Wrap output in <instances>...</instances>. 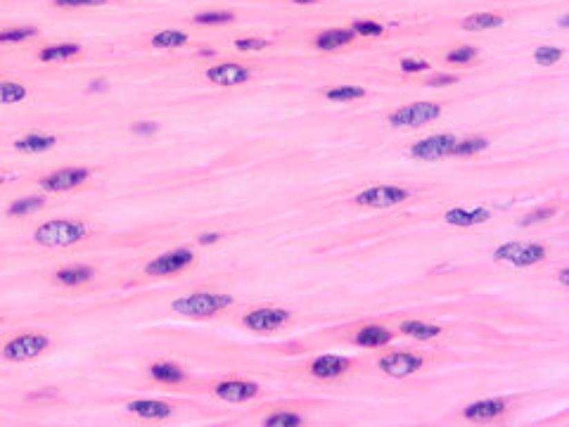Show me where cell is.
I'll return each mask as SVG.
<instances>
[{
    "instance_id": "6da1fadb",
    "label": "cell",
    "mask_w": 569,
    "mask_h": 427,
    "mask_svg": "<svg viewBox=\"0 0 569 427\" xmlns=\"http://www.w3.org/2000/svg\"><path fill=\"white\" fill-rule=\"evenodd\" d=\"M90 233V228L81 221H67V218H57V221H46L43 226H38L34 233V240L41 247L57 249V247H71V245L86 240Z\"/></svg>"
},
{
    "instance_id": "7a4b0ae2",
    "label": "cell",
    "mask_w": 569,
    "mask_h": 427,
    "mask_svg": "<svg viewBox=\"0 0 569 427\" xmlns=\"http://www.w3.org/2000/svg\"><path fill=\"white\" fill-rule=\"evenodd\" d=\"M233 304L231 294H218V292H195L188 297H178L171 302V309L180 316L188 319H209L216 316L218 311L228 309Z\"/></svg>"
},
{
    "instance_id": "3957f363",
    "label": "cell",
    "mask_w": 569,
    "mask_h": 427,
    "mask_svg": "<svg viewBox=\"0 0 569 427\" xmlns=\"http://www.w3.org/2000/svg\"><path fill=\"white\" fill-rule=\"evenodd\" d=\"M50 347V337L36 335V332H24L12 339H8L3 347V359L12 361V363H24V361H34L41 354L48 352Z\"/></svg>"
},
{
    "instance_id": "277c9868",
    "label": "cell",
    "mask_w": 569,
    "mask_h": 427,
    "mask_svg": "<svg viewBox=\"0 0 569 427\" xmlns=\"http://www.w3.org/2000/svg\"><path fill=\"white\" fill-rule=\"evenodd\" d=\"M546 247L541 243H503L498 245L494 252L496 261H505V264H512L517 268H529L536 266L546 259Z\"/></svg>"
},
{
    "instance_id": "5b68a950",
    "label": "cell",
    "mask_w": 569,
    "mask_h": 427,
    "mask_svg": "<svg viewBox=\"0 0 569 427\" xmlns=\"http://www.w3.org/2000/svg\"><path fill=\"white\" fill-rule=\"evenodd\" d=\"M408 197L410 193L401 185H370L354 197V205L363 209H389V207L403 205Z\"/></svg>"
},
{
    "instance_id": "8992f818",
    "label": "cell",
    "mask_w": 569,
    "mask_h": 427,
    "mask_svg": "<svg viewBox=\"0 0 569 427\" xmlns=\"http://www.w3.org/2000/svg\"><path fill=\"white\" fill-rule=\"evenodd\" d=\"M441 114V107L436 102H413L396 112L389 114V124L396 129H420L432 122H436Z\"/></svg>"
},
{
    "instance_id": "52a82bcc",
    "label": "cell",
    "mask_w": 569,
    "mask_h": 427,
    "mask_svg": "<svg viewBox=\"0 0 569 427\" xmlns=\"http://www.w3.org/2000/svg\"><path fill=\"white\" fill-rule=\"evenodd\" d=\"M195 264V252L190 247H176L160 254L157 259H152L145 266V273L152 278H164V276H176V273L185 271Z\"/></svg>"
},
{
    "instance_id": "ba28073f",
    "label": "cell",
    "mask_w": 569,
    "mask_h": 427,
    "mask_svg": "<svg viewBox=\"0 0 569 427\" xmlns=\"http://www.w3.org/2000/svg\"><path fill=\"white\" fill-rule=\"evenodd\" d=\"M292 319L287 309H278V306H259V309L249 311L242 316V325L251 332H276L284 328Z\"/></svg>"
},
{
    "instance_id": "9c48e42d",
    "label": "cell",
    "mask_w": 569,
    "mask_h": 427,
    "mask_svg": "<svg viewBox=\"0 0 569 427\" xmlns=\"http://www.w3.org/2000/svg\"><path fill=\"white\" fill-rule=\"evenodd\" d=\"M90 169L86 167H64L57 169V171H50L48 176L41 178V190L46 193H69V190L84 185L86 180L90 178Z\"/></svg>"
},
{
    "instance_id": "30bf717a",
    "label": "cell",
    "mask_w": 569,
    "mask_h": 427,
    "mask_svg": "<svg viewBox=\"0 0 569 427\" xmlns=\"http://www.w3.org/2000/svg\"><path fill=\"white\" fill-rule=\"evenodd\" d=\"M458 142V135L453 133H436V135H427V138L413 142L410 147V155L415 160H425V162H436L444 160V157L453 155V147Z\"/></svg>"
},
{
    "instance_id": "8fae6325",
    "label": "cell",
    "mask_w": 569,
    "mask_h": 427,
    "mask_svg": "<svg viewBox=\"0 0 569 427\" xmlns=\"http://www.w3.org/2000/svg\"><path fill=\"white\" fill-rule=\"evenodd\" d=\"M377 366H380L382 373L389 375V377H408V375L418 373V370L425 366V361H423V356H415L408 352H394V354L380 356Z\"/></svg>"
},
{
    "instance_id": "7c38bea8",
    "label": "cell",
    "mask_w": 569,
    "mask_h": 427,
    "mask_svg": "<svg viewBox=\"0 0 569 427\" xmlns=\"http://www.w3.org/2000/svg\"><path fill=\"white\" fill-rule=\"evenodd\" d=\"M213 394L228 404H244L259 394V385L254 380H242V377H228L213 387Z\"/></svg>"
},
{
    "instance_id": "4fadbf2b",
    "label": "cell",
    "mask_w": 569,
    "mask_h": 427,
    "mask_svg": "<svg viewBox=\"0 0 569 427\" xmlns=\"http://www.w3.org/2000/svg\"><path fill=\"white\" fill-rule=\"evenodd\" d=\"M508 401L505 399H479L463 408V418L467 423H494L501 415H505Z\"/></svg>"
},
{
    "instance_id": "5bb4252c",
    "label": "cell",
    "mask_w": 569,
    "mask_h": 427,
    "mask_svg": "<svg viewBox=\"0 0 569 427\" xmlns=\"http://www.w3.org/2000/svg\"><path fill=\"white\" fill-rule=\"evenodd\" d=\"M349 368H351V359H347V356L322 354L311 361L309 373L318 380H335V377H342Z\"/></svg>"
},
{
    "instance_id": "9a60e30c",
    "label": "cell",
    "mask_w": 569,
    "mask_h": 427,
    "mask_svg": "<svg viewBox=\"0 0 569 427\" xmlns=\"http://www.w3.org/2000/svg\"><path fill=\"white\" fill-rule=\"evenodd\" d=\"M206 79L216 86H226V88H233V86H242L251 79L249 69L242 67V64H216V67L206 69Z\"/></svg>"
},
{
    "instance_id": "2e32d148",
    "label": "cell",
    "mask_w": 569,
    "mask_h": 427,
    "mask_svg": "<svg viewBox=\"0 0 569 427\" xmlns=\"http://www.w3.org/2000/svg\"><path fill=\"white\" fill-rule=\"evenodd\" d=\"M491 218V209L486 207H453L444 213V221L456 228H472L486 223Z\"/></svg>"
},
{
    "instance_id": "e0dca14e",
    "label": "cell",
    "mask_w": 569,
    "mask_h": 427,
    "mask_svg": "<svg viewBox=\"0 0 569 427\" xmlns=\"http://www.w3.org/2000/svg\"><path fill=\"white\" fill-rule=\"evenodd\" d=\"M126 410L142 420H166L171 418L173 406L166 401H160V399H133V401L126 406Z\"/></svg>"
},
{
    "instance_id": "ac0fdd59",
    "label": "cell",
    "mask_w": 569,
    "mask_h": 427,
    "mask_svg": "<svg viewBox=\"0 0 569 427\" xmlns=\"http://www.w3.org/2000/svg\"><path fill=\"white\" fill-rule=\"evenodd\" d=\"M57 145V135L52 133H26L15 140V150L24 155H43Z\"/></svg>"
},
{
    "instance_id": "d6986e66",
    "label": "cell",
    "mask_w": 569,
    "mask_h": 427,
    "mask_svg": "<svg viewBox=\"0 0 569 427\" xmlns=\"http://www.w3.org/2000/svg\"><path fill=\"white\" fill-rule=\"evenodd\" d=\"M394 339V332L389 328L385 325H365L360 328L358 332H356L354 342L358 344V347H365V349H380V347H387Z\"/></svg>"
},
{
    "instance_id": "ffe728a7",
    "label": "cell",
    "mask_w": 569,
    "mask_h": 427,
    "mask_svg": "<svg viewBox=\"0 0 569 427\" xmlns=\"http://www.w3.org/2000/svg\"><path fill=\"white\" fill-rule=\"evenodd\" d=\"M398 330H401V335L418 339V342H427V339H434L441 335V325L427 323V321H413V319L398 323Z\"/></svg>"
},
{
    "instance_id": "44dd1931",
    "label": "cell",
    "mask_w": 569,
    "mask_h": 427,
    "mask_svg": "<svg viewBox=\"0 0 569 427\" xmlns=\"http://www.w3.org/2000/svg\"><path fill=\"white\" fill-rule=\"evenodd\" d=\"M95 271L86 264H74V266H64L55 273V283L64 285V287H76V285H86L93 281Z\"/></svg>"
},
{
    "instance_id": "7402d4cb",
    "label": "cell",
    "mask_w": 569,
    "mask_h": 427,
    "mask_svg": "<svg viewBox=\"0 0 569 427\" xmlns=\"http://www.w3.org/2000/svg\"><path fill=\"white\" fill-rule=\"evenodd\" d=\"M356 38V34L351 29H330V31H322V34L316 36V48L318 50H325V53H330V50H337V48H344V46H349Z\"/></svg>"
},
{
    "instance_id": "603a6c76",
    "label": "cell",
    "mask_w": 569,
    "mask_h": 427,
    "mask_svg": "<svg viewBox=\"0 0 569 427\" xmlns=\"http://www.w3.org/2000/svg\"><path fill=\"white\" fill-rule=\"evenodd\" d=\"M150 375L152 380L162 382V385H178V382L185 380L183 368L178 363H173V361H155L150 366Z\"/></svg>"
},
{
    "instance_id": "cb8c5ba5",
    "label": "cell",
    "mask_w": 569,
    "mask_h": 427,
    "mask_svg": "<svg viewBox=\"0 0 569 427\" xmlns=\"http://www.w3.org/2000/svg\"><path fill=\"white\" fill-rule=\"evenodd\" d=\"M76 55H81L79 43H57V46H48L38 53L41 62H64V59H74Z\"/></svg>"
},
{
    "instance_id": "d4e9b609",
    "label": "cell",
    "mask_w": 569,
    "mask_h": 427,
    "mask_svg": "<svg viewBox=\"0 0 569 427\" xmlns=\"http://www.w3.org/2000/svg\"><path fill=\"white\" fill-rule=\"evenodd\" d=\"M503 24V17L501 15H494V12H477V15H470V17L463 19V29L465 31H486V29H496V26Z\"/></svg>"
},
{
    "instance_id": "484cf974",
    "label": "cell",
    "mask_w": 569,
    "mask_h": 427,
    "mask_svg": "<svg viewBox=\"0 0 569 427\" xmlns=\"http://www.w3.org/2000/svg\"><path fill=\"white\" fill-rule=\"evenodd\" d=\"M489 147V140L484 135H470V138H458L456 147H453L451 157H474L479 152H484Z\"/></svg>"
},
{
    "instance_id": "4316f807",
    "label": "cell",
    "mask_w": 569,
    "mask_h": 427,
    "mask_svg": "<svg viewBox=\"0 0 569 427\" xmlns=\"http://www.w3.org/2000/svg\"><path fill=\"white\" fill-rule=\"evenodd\" d=\"M304 423H306L304 415L292 413V410H278V413H271L261 420V425H266V427H299Z\"/></svg>"
},
{
    "instance_id": "83f0119b",
    "label": "cell",
    "mask_w": 569,
    "mask_h": 427,
    "mask_svg": "<svg viewBox=\"0 0 569 427\" xmlns=\"http://www.w3.org/2000/svg\"><path fill=\"white\" fill-rule=\"evenodd\" d=\"M43 197L41 195H26V197H19V200H15L12 205H10L8 209V216H29V213H34L38 207H43Z\"/></svg>"
},
{
    "instance_id": "f1b7e54d",
    "label": "cell",
    "mask_w": 569,
    "mask_h": 427,
    "mask_svg": "<svg viewBox=\"0 0 569 427\" xmlns=\"http://www.w3.org/2000/svg\"><path fill=\"white\" fill-rule=\"evenodd\" d=\"M26 97V88L17 81H0V105H15Z\"/></svg>"
},
{
    "instance_id": "f546056e",
    "label": "cell",
    "mask_w": 569,
    "mask_h": 427,
    "mask_svg": "<svg viewBox=\"0 0 569 427\" xmlns=\"http://www.w3.org/2000/svg\"><path fill=\"white\" fill-rule=\"evenodd\" d=\"M188 43V36L183 31L168 29V31H160V34L152 36V46L155 48H180Z\"/></svg>"
},
{
    "instance_id": "4dcf8cb0",
    "label": "cell",
    "mask_w": 569,
    "mask_h": 427,
    "mask_svg": "<svg viewBox=\"0 0 569 427\" xmlns=\"http://www.w3.org/2000/svg\"><path fill=\"white\" fill-rule=\"evenodd\" d=\"M365 95L363 88L358 86H337V88L325 91V97L330 102H351V100H360Z\"/></svg>"
},
{
    "instance_id": "1f68e13d",
    "label": "cell",
    "mask_w": 569,
    "mask_h": 427,
    "mask_svg": "<svg viewBox=\"0 0 569 427\" xmlns=\"http://www.w3.org/2000/svg\"><path fill=\"white\" fill-rule=\"evenodd\" d=\"M36 34H38L36 26H17V29H5V31H0V46L29 41V38H34Z\"/></svg>"
},
{
    "instance_id": "d6a6232c",
    "label": "cell",
    "mask_w": 569,
    "mask_h": 427,
    "mask_svg": "<svg viewBox=\"0 0 569 427\" xmlns=\"http://www.w3.org/2000/svg\"><path fill=\"white\" fill-rule=\"evenodd\" d=\"M562 53L560 48H555V46H541V48H536L534 50V59H536V64H541V67H550V64H557L562 59Z\"/></svg>"
},
{
    "instance_id": "836d02e7",
    "label": "cell",
    "mask_w": 569,
    "mask_h": 427,
    "mask_svg": "<svg viewBox=\"0 0 569 427\" xmlns=\"http://www.w3.org/2000/svg\"><path fill=\"white\" fill-rule=\"evenodd\" d=\"M351 31L356 36H382L385 34V26L380 24V21H373V19H356L351 24Z\"/></svg>"
},
{
    "instance_id": "e575fe53",
    "label": "cell",
    "mask_w": 569,
    "mask_h": 427,
    "mask_svg": "<svg viewBox=\"0 0 569 427\" xmlns=\"http://www.w3.org/2000/svg\"><path fill=\"white\" fill-rule=\"evenodd\" d=\"M233 19H235L233 12H200V15H195V24H200V26L231 24Z\"/></svg>"
},
{
    "instance_id": "d590c367",
    "label": "cell",
    "mask_w": 569,
    "mask_h": 427,
    "mask_svg": "<svg viewBox=\"0 0 569 427\" xmlns=\"http://www.w3.org/2000/svg\"><path fill=\"white\" fill-rule=\"evenodd\" d=\"M557 213L555 207H541V209H534L529 211L527 216L519 218V226H534V223H541V221H548Z\"/></svg>"
},
{
    "instance_id": "8d00e7d4",
    "label": "cell",
    "mask_w": 569,
    "mask_h": 427,
    "mask_svg": "<svg viewBox=\"0 0 569 427\" xmlns=\"http://www.w3.org/2000/svg\"><path fill=\"white\" fill-rule=\"evenodd\" d=\"M474 57H477V48L463 46V48H456V50L448 53L446 55V62L448 64H467V62H472Z\"/></svg>"
},
{
    "instance_id": "74e56055",
    "label": "cell",
    "mask_w": 569,
    "mask_h": 427,
    "mask_svg": "<svg viewBox=\"0 0 569 427\" xmlns=\"http://www.w3.org/2000/svg\"><path fill=\"white\" fill-rule=\"evenodd\" d=\"M268 46H271V41H268V38H256V36L238 38V41H235V48H238V50H247V53H251V50H264V48H268Z\"/></svg>"
},
{
    "instance_id": "f35d334b",
    "label": "cell",
    "mask_w": 569,
    "mask_h": 427,
    "mask_svg": "<svg viewBox=\"0 0 569 427\" xmlns=\"http://www.w3.org/2000/svg\"><path fill=\"white\" fill-rule=\"evenodd\" d=\"M430 69V62L423 57H403L401 59V71L403 74H420V71Z\"/></svg>"
},
{
    "instance_id": "ab89813d",
    "label": "cell",
    "mask_w": 569,
    "mask_h": 427,
    "mask_svg": "<svg viewBox=\"0 0 569 427\" xmlns=\"http://www.w3.org/2000/svg\"><path fill=\"white\" fill-rule=\"evenodd\" d=\"M107 0H52L55 8H64V10H71V8H97V5H105Z\"/></svg>"
},
{
    "instance_id": "60d3db41",
    "label": "cell",
    "mask_w": 569,
    "mask_h": 427,
    "mask_svg": "<svg viewBox=\"0 0 569 427\" xmlns=\"http://www.w3.org/2000/svg\"><path fill=\"white\" fill-rule=\"evenodd\" d=\"M453 84H458L456 74H436L427 81V86H432V88H444V86H453Z\"/></svg>"
},
{
    "instance_id": "b9f144b4",
    "label": "cell",
    "mask_w": 569,
    "mask_h": 427,
    "mask_svg": "<svg viewBox=\"0 0 569 427\" xmlns=\"http://www.w3.org/2000/svg\"><path fill=\"white\" fill-rule=\"evenodd\" d=\"M157 131H160V124H155V122L133 124V133H138V135H152V133H157Z\"/></svg>"
},
{
    "instance_id": "7bdbcfd3",
    "label": "cell",
    "mask_w": 569,
    "mask_h": 427,
    "mask_svg": "<svg viewBox=\"0 0 569 427\" xmlns=\"http://www.w3.org/2000/svg\"><path fill=\"white\" fill-rule=\"evenodd\" d=\"M218 240H221V233H202L200 238H197V243L206 247V245H216Z\"/></svg>"
},
{
    "instance_id": "ee69618b",
    "label": "cell",
    "mask_w": 569,
    "mask_h": 427,
    "mask_svg": "<svg viewBox=\"0 0 569 427\" xmlns=\"http://www.w3.org/2000/svg\"><path fill=\"white\" fill-rule=\"evenodd\" d=\"M105 88H107L105 81H93V84L88 86V91H105Z\"/></svg>"
},
{
    "instance_id": "f6af8a7d",
    "label": "cell",
    "mask_w": 569,
    "mask_h": 427,
    "mask_svg": "<svg viewBox=\"0 0 569 427\" xmlns=\"http://www.w3.org/2000/svg\"><path fill=\"white\" fill-rule=\"evenodd\" d=\"M567 283H569V271H567V268H562V271H560V285H562V287H567Z\"/></svg>"
},
{
    "instance_id": "bcb514c9",
    "label": "cell",
    "mask_w": 569,
    "mask_h": 427,
    "mask_svg": "<svg viewBox=\"0 0 569 427\" xmlns=\"http://www.w3.org/2000/svg\"><path fill=\"white\" fill-rule=\"evenodd\" d=\"M292 3H297V5H316V3H320V0H292Z\"/></svg>"
},
{
    "instance_id": "7dc6e473",
    "label": "cell",
    "mask_w": 569,
    "mask_h": 427,
    "mask_svg": "<svg viewBox=\"0 0 569 427\" xmlns=\"http://www.w3.org/2000/svg\"><path fill=\"white\" fill-rule=\"evenodd\" d=\"M560 26H562V29H567V26H569V17H567V15H562V17H560Z\"/></svg>"
},
{
    "instance_id": "c3c4849f",
    "label": "cell",
    "mask_w": 569,
    "mask_h": 427,
    "mask_svg": "<svg viewBox=\"0 0 569 427\" xmlns=\"http://www.w3.org/2000/svg\"><path fill=\"white\" fill-rule=\"evenodd\" d=\"M200 55H213V50H211V48H202Z\"/></svg>"
},
{
    "instance_id": "681fc988",
    "label": "cell",
    "mask_w": 569,
    "mask_h": 427,
    "mask_svg": "<svg viewBox=\"0 0 569 427\" xmlns=\"http://www.w3.org/2000/svg\"><path fill=\"white\" fill-rule=\"evenodd\" d=\"M3 180H5V178H3V176H0V185H3Z\"/></svg>"
}]
</instances>
